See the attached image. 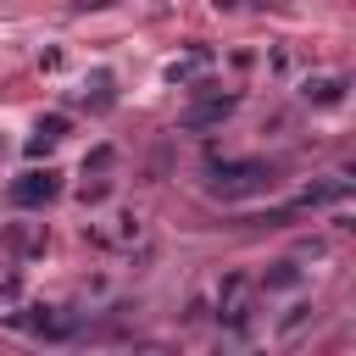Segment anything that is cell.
<instances>
[{
    "mask_svg": "<svg viewBox=\"0 0 356 356\" xmlns=\"http://www.w3.org/2000/svg\"><path fill=\"white\" fill-rule=\"evenodd\" d=\"M6 328L39 339V345H67V339H83V323H89V306H61V300H17L0 312Z\"/></svg>",
    "mask_w": 356,
    "mask_h": 356,
    "instance_id": "1",
    "label": "cell"
},
{
    "mask_svg": "<svg viewBox=\"0 0 356 356\" xmlns=\"http://www.w3.org/2000/svg\"><path fill=\"white\" fill-rule=\"evenodd\" d=\"M211 317H217V334L228 339V345H250L256 339V278L250 273H222L217 278V289H211V306H206Z\"/></svg>",
    "mask_w": 356,
    "mask_h": 356,
    "instance_id": "2",
    "label": "cell"
},
{
    "mask_svg": "<svg viewBox=\"0 0 356 356\" xmlns=\"http://www.w3.org/2000/svg\"><path fill=\"white\" fill-rule=\"evenodd\" d=\"M278 189V167L273 161H256V156H239V161H211L206 167V195L222 200V206H239V200H261Z\"/></svg>",
    "mask_w": 356,
    "mask_h": 356,
    "instance_id": "3",
    "label": "cell"
},
{
    "mask_svg": "<svg viewBox=\"0 0 356 356\" xmlns=\"http://www.w3.org/2000/svg\"><path fill=\"white\" fill-rule=\"evenodd\" d=\"M61 172L56 167H28V172H17L11 184H6V206L11 211H44V206H56L61 200Z\"/></svg>",
    "mask_w": 356,
    "mask_h": 356,
    "instance_id": "4",
    "label": "cell"
},
{
    "mask_svg": "<svg viewBox=\"0 0 356 356\" xmlns=\"http://www.w3.org/2000/svg\"><path fill=\"white\" fill-rule=\"evenodd\" d=\"M83 239H89L95 250H134V245L145 239V217H139V211H128V206H117V211H106V217L83 222Z\"/></svg>",
    "mask_w": 356,
    "mask_h": 356,
    "instance_id": "5",
    "label": "cell"
},
{
    "mask_svg": "<svg viewBox=\"0 0 356 356\" xmlns=\"http://www.w3.org/2000/svg\"><path fill=\"white\" fill-rule=\"evenodd\" d=\"M234 111H239V89H228V95H222V89H200V95L184 106L178 122H184V128H222Z\"/></svg>",
    "mask_w": 356,
    "mask_h": 356,
    "instance_id": "6",
    "label": "cell"
},
{
    "mask_svg": "<svg viewBox=\"0 0 356 356\" xmlns=\"http://www.w3.org/2000/svg\"><path fill=\"white\" fill-rule=\"evenodd\" d=\"M295 95H300V106H312V111H334V106H345L350 78H345V72H306V78L295 83Z\"/></svg>",
    "mask_w": 356,
    "mask_h": 356,
    "instance_id": "7",
    "label": "cell"
},
{
    "mask_svg": "<svg viewBox=\"0 0 356 356\" xmlns=\"http://www.w3.org/2000/svg\"><path fill=\"white\" fill-rule=\"evenodd\" d=\"M211 67H217V56H211L206 44H189L184 56H172V61L161 67V78H167V83H178V89H195V83H200Z\"/></svg>",
    "mask_w": 356,
    "mask_h": 356,
    "instance_id": "8",
    "label": "cell"
},
{
    "mask_svg": "<svg viewBox=\"0 0 356 356\" xmlns=\"http://www.w3.org/2000/svg\"><path fill=\"white\" fill-rule=\"evenodd\" d=\"M44 245H50V228H44V222H6V228H0V250H11L17 261L44 256Z\"/></svg>",
    "mask_w": 356,
    "mask_h": 356,
    "instance_id": "9",
    "label": "cell"
},
{
    "mask_svg": "<svg viewBox=\"0 0 356 356\" xmlns=\"http://www.w3.org/2000/svg\"><path fill=\"white\" fill-rule=\"evenodd\" d=\"M306 284V267L295 261V256H284V261H273L261 278H256V295H295Z\"/></svg>",
    "mask_w": 356,
    "mask_h": 356,
    "instance_id": "10",
    "label": "cell"
},
{
    "mask_svg": "<svg viewBox=\"0 0 356 356\" xmlns=\"http://www.w3.org/2000/svg\"><path fill=\"white\" fill-rule=\"evenodd\" d=\"M312 323H317V306H312V300H289V306H284V317L273 323V339H278V345H289V339H300Z\"/></svg>",
    "mask_w": 356,
    "mask_h": 356,
    "instance_id": "11",
    "label": "cell"
},
{
    "mask_svg": "<svg viewBox=\"0 0 356 356\" xmlns=\"http://www.w3.org/2000/svg\"><path fill=\"white\" fill-rule=\"evenodd\" d=\"M67 128H72V117H67V111L39 117V128H33V139H28V156H50V150L67 139Z\"/></svg>",
    "mask_w": 356,
    "mask_h": 356,
    "instance_id": "12",
    "label": "cell"
},
{
    "mask_svg": "<svg viewBox=\"0 0 356 356\" xmlns=\"http://www.w3.org/2000/svg\"><path fill=\"white\" fill-rule=\"evenodd\" d=\"M111 100H117V78H111V72H89V78L78 83V106H83V111H106Z\"/></svg>",
    "mask_w": 356,
    "mask_h": 356,
    "instance_id": "13",
    "label": "cell"
},
{
    "mask_svg": "<svg viewBox=\"0 0 356 356\" xmlns=\"http://www.w3.org/2000/svg\"><path fill=\"white\" fill-rule=\"evenodd\" d=\"M111 189H117V178H111V172H83L78 200H83V206H100V200H111Z\"/></svg>",
    "mask_w": 356,
    "mask_h": 356,
    "instance_id": "14",
    "label": "cell"
},
{
    "mask_svg": "<svg viewBox=\"0 0 356 356\" xmlns=\"http://www.w3.org/2000/svg\"><path fill=\"white\" fill-rule=\"evenodd\" d=\"M261 67H267L273 78H295V50H289V44H273V50L261 56Z\"/></svg>",
    "mask_w": 356,
    "mask_h": 356,
    "instance_id": "15",
    "label": "cell"
},
{
    "mask_svg": "<svg viewBox=\"0 0 356 356\" xmlns=\"http://www.w3.org/2000/svg\"><path fill=\"white\" fill-rule=\"evenodd\" d=\"M111 167H117V145H95L83 156V172H111Z\"/></svg>",
    "mask_w": 356,
    "mask_h": 356,
    "instance_id": "16",
    "label": "cell"
},
{
    "mask_svg": "<svg viewBox=\"0 0 356 356\" xmlns=\"http://www.w3.org/2000/svg\"><path fill=\"white\" fill-rule=\"evenodd\" d=\"M22 300V273H0V312Z\"/></svg>",
    "mask_w": 356,
    "mask_h": 356,
    "instance_id": "17",
    "label": "cell"
},
{
    "mask_svg": "<svg viewBox=\"0 0 356 356\" xmlns=\"http://www.w3.org/2000/svg\"><path fill=\"white\" fill-rule=\"evenodd\" d=\"M211 6H217V11H239V0H211Z\"/></svg>",
    "mask_w": 356,
    "mask_h": 356,
    "instance_id": "18",
    "label": "cell"
},
{
    "mask_svg": "<svg viewBox=\"0 0 356 356\" xmlns=\"http://www.w3.org/2000/svg\"><path fill=\"white\" fill-rule=\"evenodd\" d=\"M78 6H95V11H100V6H117V0H78Z\"/></svg>",
    "mask_w": 356,
    "mask_h": 356,
    "instance_id": "19",
    "label": "cell"
},
{
    "mask_svg": "<svg viewBox=\"0 0 356 356\" xmlns=\"http://www.w3.org/2000/svg\"><path fill=\"white\" fill-rule=\"evenodd\" d=\"M6 150H11V145H6V134H0V161H6Z\"/></svg>",
    "mask_w": 356,
    "mask_h": 356,
    "instance_id": "20",
    "label": "cell"
}]
</instances>
